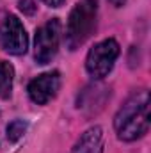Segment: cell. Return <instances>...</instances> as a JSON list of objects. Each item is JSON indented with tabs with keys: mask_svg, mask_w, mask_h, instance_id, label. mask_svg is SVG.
I'll return each mask as SVG.
<instances>
[{
	"mask_svg": "<svg viewBox=\"0 0 151 153\" xmlns=\"http://www.w3.org/2000/svg\"><path fill=\"white\" fill-rule=\"evenodd\" d=\"M114 128L121 141H135L150 130V93H133L114 117Z\"/></svg>",
	"mask_w": 151,
	"mask_h": 153,
	"instance_id": "cell-1",
	"label": "cell"
},
{
	"mask_svg": "<svg viewBox=\"0 0 151 153\" xmlns=\"http://www.w3.org/2000/svg\"><path fill=\"white\" fill-rule=\"evenodd\" d=\"M98 18V0H80L76 2L68 18L66 27V45L70 50L82 46L96 30Z\"/></svg>",
	"mask_w": 151,
	"mask_h": 153,
	"instance_id": "cell-2",
	"label": "cell"
},
{
	"mask_svg": "<svg viewBox=\"0 0 151 153\" xmlns=\"http://www.w3.org/2000/svg\"><path fill=\"white\" fill-rule=\"evenodd\" d=\"M117 57H119L117 41L115 39H103L89 50V53L85 57V70L93 78L100 80L112 71L114 62Z\"/></svg>",
	"mask_w": 151,
	"mask_h": 153,
	"instance_id": "cell-3",
	"label": "cell"
},
{
	"mask_svg": "<svg viewBox=\"0 0 151 153\" xmlns=\"http://www.w3.org/2000/svg\"><path fill=\"white\" fill-rule=\"evenodd\" d=\"M0 48L13 55H21L29 48V38L23 23L5 11H0Z\"/></svg>",
	"mask_w": 151,
	"mask_h": 153,
	"instance_id": "cell-4",
	"label": "cell"
},
{
	"mask_svg": "<svg viewBox=\"0 0 151 153\" xmlns=\"http://www.w3.org/2000/svg\"><path fill=\"white\" fill-rule=\"evenodd\" d=\"M59 43H61V22L57 18H52L36 30L34 57L39 64H48L57 55Z\"/></svg>",
	"mask_w": 151,
	"mask_h": 153,
	"instance_id": "cell-5",
	"label": "cell"
},
{
	"mask_svg": "<svg viewBox=\"0 0 151 153\" xmlns=\"http://www.w3.org/2000/svg\"><path fill=\"white\" fill-rule=\"evenodd\" d=\"M59 87H61V73L48 71V73H43V75L36 76L34 80H30L27 91L34 103L44 105L55 98V94L59 93Z\"/></svg>",
	"mask_w": 151,
	"mask_h": 153,
	"instance_id": "cell-6",
	"label": "cell"
},
{
	"mask_svg": "<svg viewBox=\"0 0 151 153\" xmlns=\"http://www.w3.org/2000/svg\"><path fill=\"white\" fill-rule=\"evenodd\" d=\"M105 148V134L101 126L87 128L75 143L70 153H103Z\"/></svg>",
	"mask_w": 151,
	"mask_h": 153,
	"instance_id": "cell-7",
	"label": "cell"
},
{
	"mask_svg": "<svg viewBox=\"0 0 151 153\" xmlns=\"http://www.w3.org/2000/svg\"><path fill=\"white\" fill-rule=\"evenodd\" d=\"M13 80H14V70L9 62L0 61V98H9L13 91Z\"/></svg>",
	"mask_w": 151,
	"mask_h": 153,
	"instance_id": "cell-8",
	"label": "cell"
},
{
	"mask_svg": "<svg viewBox=\"0 0 151 153\" xmlns=\"http://www.w3.org/2000/svg\"><path fill=\"white\" fill-rule=\"evenodd\" d=\"M27 132V123L23 119H14L7 125V139L11 143H16L23 137V134Z\"/></svg>",
	"mask_w": 151,
	"mask_h": 153,
	"instance_id": "cell-9",
	"label": "cell"
},
{
	"mask_svg": "<svg viewBox=\"0 0 151 153\" xmlns=\"http://www.w3.org/2000/svg\"><path fill=\"white\" fill-rule=\"evenodd\" d=\"M18 4H20V9H21L23 13H27V14H34V13H36V4H34V0H20Z\"/></svg>",
	"mask_w": 151,
	"mask_h": 153,
	"instance_id": "cell-10",
	"label": "cell"
},
{
	"mask_svg": "<svg viewBox=\"0 0 151 153\" xmlns=\"http://www.w3.org/2000/svg\"><path fill=\"white\" fill-rule=\"evenodd\" d=\"M46 5H50V7H61L62 4H64V0H43Z\"/></svg>",
	"mask_w": 151,
	"mask_h": 153,
	"instance_id": "cell-11",
	"label": "cell"
},
{
	"mask_svg": "<svg viewBox=\"0 0 151 153\" xmlns=\"http://www.w3.org/2000/svg\"><path fill=\"white\" fill-rule=\"evenodd\" d=\"M110 2H112L114 5H117V7H119V5H123V4H124L126 0H110Z\"/></svg>",
	"mask_w": 151,
	"mask_h": 153,
	"instance_id": "cell-12",
	"label": "cell"
}]
</instances>
